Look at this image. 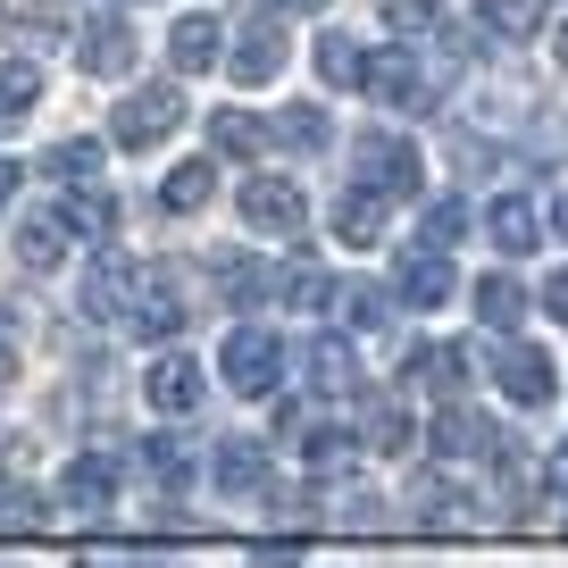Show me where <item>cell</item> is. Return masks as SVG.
Masks as SVG:
<instances>
[{"instance_id":"6da1fadb","label":"cell","mask_w":568,"mask_h":568,"mask_svg":"<svg viewBox=\"0 0 568 568\" xmlns=\"http://www.w3.org/2000/svg\"><path fill=\"white\" fill-rule=\"evenodd\" d=\"M276 510L293 518V527H376L385 501H376L368 477H310V485H293V494H276Z\"/></svg>"},{"instance_id":"7a4b0ae2","label":"cell","mask_w":568,"mask_h":568,"mask_svg":"<svg viewBox=\"0 0 568 568\" xmlns=\"http://www.w3.org/2000/svg\"><path fill=\"white\" fill-rule=\"evenodd\" d=\"M359 92H368L376 109H402V118H426V109L444 101L435 75H426V59H418V42H385V51H368V59H359Z\"/></svg>"},{"instance_id":"3957f363","label":"cell","mask_w":568,"mask_h":568,"mask_svg":"<svg viewBox=\"0 0 568 568\" xmlns=\"http://www.w3.org/2000/svg\"><path fill=\"white\" fill-rule=\"evenodd\" d=\"M352 160H359L352 184H368V193H385V201H418L426 193V151L409 134H393V125H359Z\"/></svg>"},{"instance_id":"277c9868","label":"cell","mask_w":568,"mask_h":568,"mask_svg":"<svg viewBox=\"0 0 568 568\" xmlns=\"http://www.w3.org/2000/svg\"><path fill=\"white\" fill-rule=\"evenodd\" d=\"M284 335L276 326H226V343H217V376H226L234 402H267V393L284 385Z\"/></svg>"},{"instance_id":"5b68a950","label":"cell","mask_w":568,"mask_h":568,"mask_svg":"<svg viewBox=\"0 0 568 568\" xmlns=\"http://www.w3.org/2000/svg\"><path fill=\"white\" fill-rule=\"evenodd\" d=\"M184 118H193V109H184L176 84H142V92H125V101L109 109V142H118V151H160Z\"/></svg>"},{"instance_id":"8992f818","label":"cell","mask_w":568,"mask_h":568,"mask_svg":"<svg viewBox=\"0 0 568 568\" xmlns=\"http://www.w3.org/2000/svg\"><path fill=\"white\" fill-rule=\"evenodd\" d=\"M485 368H494V393L510 409H544L551 393H560V359L544 352V343H518V335H501V352L485 359Z\"/></svg>"},{"instance_id":"52a82bcc","label":"cell","mask_w":568,"mask_h":568,"mask_svg":"<svg viewBox=\"0 0 568 568\" xmlns=\"http://www.w3.org/2000/svg\"><path fill=\"white\" fill-rule=\"evenodd\" d=\"M468 376H477V352H468V343H452V335H418V343L402 352V385H409V393L460 402V393H468Z\"/></svg>"},{"instance_id":"ba28073f","label":"cell","mask_w":568,"mask_h":568,"mask_svg":"<svg viewBox=\"0 0 568 568\" xmlns=\"http://www.w3.org/2000/svg\"><path fill=\"white\" fill-rule=\"evenodd\" d=\"M142 402L160 409V418H193V409L210 402V368H201L184 343H160V359L142 368Z\"/></svg>"},{"instance_id":"9c48e42d","label":"cell","mask_w":568,"mask_h":568,"mask_svg":"<svg viewBox=\"0 0 568 568\" xmlns=\"http://www.w3.org/2000/svg\"><path fill=\"white\" fill-rule=\"evenodd\" d=\"M234 217H243L251 234H302L310 226V193H302V176H243Z\"/></svg>"},{"instance_id":"30bf717a","label":"cell","mask_w":568,"mask_h":568,"mask_svg":"<svg viewBox=\"0 0 568 568\" xmlns=\"http://www.w3.org/2000/svg\"><path fill=\"white\" fill-rule=\"evenodd\" d=\"M142 276H151L142 260H125L118 243H101V251H92V267H84V293H75V310H84V318H118V326H125V310H134Z\"/></svg>"},{"instance_id":"8fae6325","label":"cell","mask_w":568,"mask_h":568,"mask_svg":"<svg viewBox=\"0 0 568 568\" xmlns=\"http://www.w3.org/2000/svg\"><path fill=\"white\" fill-rule=\"evenodd\" d=\"M426 444H435V460H494V452H510V435H501L485 409L444 402V409H435V426H426Z\"/></svg>"},{"instance_id":"7c38bea8","label":"cell","mask_w":568,"mask_h":568,"mask_svg":"<svg viewBox=\"0 0 568 568\" xmlns=\"http://www.w3.org/2000/svg\"><path fill=\"white\" fill-rule=\"evenodd\" d=\"M210 485L226 501H251V494H276V452L260 444V435H226V444L210 452Z\"/></svg>"},{"instance_id":"4fadbf2b","label":"cell","mask_w":568,"mask_h":568,"mask_svg":"<svg viewBox=\"0 0 568 568\" xmlns=\"http://www.w3.org/2000/svg\"><path fill=\"white\" fill-rule=\"evenodd\" d=\"M393 293H402V310H444V302H460V267H452V251L409 243L402 260H393Z\"/></svg>"},{"instance_id":"5bb4252c","label":"cell","mask_w":568,"mask_h":568,"mask_svg":"<svg viewBox=\"0 0 568 568\" xmlns=\"http://www.w3.org/2000/svg\"><path fill=\"white\" fill-rule=\"evenodd\" d=\"M302 376H310V393H326V402H368V376H359V335H318V343H302Z\"/></svg>"},{"instance_id":"9a60e30c","label":"cell","mask_w":568,"mask_h":568,"mask_svg":"<svg viewBox=\"0 0 568 568\" xmlns=\"http://www.w3.org/2000/svg\"><path fill=\"white\" fill-rule=\"evenodd\" d=\"M284 59H293V34H284L276 18H260V26H243V34L226 42V84L260 92V84H276V75H284Z\"/></svg>"},{"instance_id":"2e32d148","label":"cell","mask_w":568,"mask_h":568,"mask_svg":"<svg viewBox=\"0 0 568 568\" xmlns=\"http://www.w3.org/2000/svg\"><path fill=\"white\" fill-rule=\"evenodd\" d=\"M134 59H142V34L109 9V18H84V34H75V68L84 75H101V84H118V75H134Z\"/></svg>"},{"instance_id":"e0dca14e","label":"cell","mask_w":568,"mask_h":568,"mask_svg":"<svg viewBox=\"0 0 568 568\" xmlns=\"http://www.w3.org/2000/svg\"><path fill=\"white\" fill-rule=\"evenodd\" d=\"M535 494H544V485H535V460L527 452H494V460H485V518H501V527H518V518H535Z\"/></svg>"},{"instance_id":"ac0fdd59","label":"cell","mask_w":568,"mask_h":568,"mask_svg":"<svg viewBox=\"0 0 568 568\" xmlns=\"http://www.w3.org/2000/svg\"><path fill=\"white\" fill-rule=\"evenodd\" d=\"M409 518L418 527H485V501H468V485L452 468H418L409 477Z\"/></svg>"},{"instance_id":"d6986e66","label":"cell","mask_w":568,"mask_h":568,"mask_svg":"<svg viewBox=\"0 0 568 568\" xmlns=\"http://www.w3.org/2000/svg\"><path fill=\"white\" fill-rule=\"evenodd\" d=\"M226 18H210V9H184L176 26H168V68L176 75H210V68H226Z\"/></svg>"},{"instance_id":"ffe728a7","label":"cell","mask_w":568,"mask_h":568,"mask_svg":"<svg viewBox=\"0 0 568 568\" xmlns=\"http://www.w3.org/2000/svg\"><path fill=\"white\" fill-rule=\"evenodd\" d=\"M544 226H551V217H535L527 193H494V201H485V217H477V234L501 251V260H527V251L544 243Z\"/></svg>"},{"instance_id":"44dd1931","label":"cell","mask_w":568,"mask_h":568,"mask_svg":"<svg viewBox=\"0 0 568 568\" xmlns=\"http://www.w3.org/2000/svg\"><path fill=\"white\" fill-rule=\"evenodd\" d=\"M468 310H477L485 335H518V326H527V310H535V293L510 276V267H485V276L468 284Z\"/></svg>"},{"instance_id":"7402d4cb","label":"cell","mask_w":568,"mask_h":568,"mask_svg":"<svg viewBox=\"0 0 568 568\" xmlns=\"http://www.w3.org/2000/svg\"><path fill=\"white\" fill-rule=\"evenodd\" d=\"M276 435H284V444H302V460H318V468H335V460H352V452H359V426H335V418L293 409V402H284Z\"/></svg>"},{"instance_id":"603a6c76","label":"cell","mask_w":568,"mask_h":568,"mask_svg":"<svg viewBox=\"0 0 568 568\" xmlns=\"http://www.w3.org/2000/svg\"><path fill=\"white\" fill-rule=\"evenodd\" d=\"M184 318H193V302H184L176 284H168V276H142V293H134V310H125V326H134L142 343H176Z\"/></svg>"},{"instance_id":"cb8c5ba5","label":"cell","mask_w":568,"mask_h":568,"mask_svg":"<svg viewBox=\"0 0 568 568\" xmlns=\"http://www.w3.org/2000/svg\"><path fill=\"white\" fill-rule=\"evenodd\" d=\"M59 226L75 234V243H118V193L109 184H68V201H59Z\"/></svg>"},{"instance_id":"d4e9b609","label":"cell","mask_w":568,"mask_h":568,"mask_svg":"<svg viewBox=\"0 0 568 568\" xmlns=\"http://www.w3.org/2000/svg\"><path fill=\"white\" fill-rule=\"evenodd\" d=\"M267 125H276V151H293V160L335 151V118H326V101H284Z\"/></svg>"},{"instance_id":"484cf974","label":"cell","mask_w":568,"mask_h":568,"mask_svg":"<svg viewBox=\"0 0 568 568\" xmlns=\"http://www.w3.org/2000/svg\"><path fill=\"white\" fill-rule=\"evenodd\" d=\"M59 501H68V510H92V518H101L109 501H118V460H109V452H75L68 477H59Z\"/></svg>"},{"instance_id":"4316f807","label":"cell","mask_w":568,"mask_h":568,"mask_svg":"<svg viewBox=\"0 0 568 568\" xmlns=\"http://www.w3.org/2000/svg\"><path fill=\"white\" fill-rule=\"evenodd\" d=\"M210 151L217 160H267V151H276V125L251 118V109H217L210 118Z\"/></svg>"},{"instance_id":"83f0119b","label":"cell","mask_w":568,"mask_h":568,"mask_svg":"<svg viewBox=\"0 0 568 568\" xmlns=\"http://www.w3.org/2000/svg\"><path fill=\"white\" fill-rule=\"evenodd\" d=\"M385 210H393L385 193L352 184V193L335 201V243H352V251H376V243H385Z\"/></svg>"},{"instance_id":"f1b7e54d","label":"cell","mask_w":568,"mask_h":568,"mask_svg":"<svg viewBox=\"0 0 568 568\" xmlns=\"http://www.w3.org/2000/svg\"><path fill=\"white\" fill-rule=\"evenodd\" d=\"M210 193H217V160H176L160 176V210L168 217H201V210H210Z\"/></svg>"},{"instance_id":"f546056e","label":"cell","mask_w":568,"mask_h":568,"mask_svg":"<svg viewBox=\"0 0 568 568\" xmlns=\"http://www.w3.org/2000/svg\"><path fill=\"white\" fill-rule=\"evenodd\" d=\"M142 477L160 485V501H184V485H193V460H184V435H176V426L142 435Z\"/></svg>"},{"instance_id":"4dcf8cb0","label":"cell","mask_w":568,"mask_h":568,"mask_svg":"<svg viewBox=\"0 0 568 568\" xmlns=\"http://www.w3.org/2000/svg\"><path fill=\"white\" fill-rule=\"evenodd\" d=\"M68 243H75V234L59 226V210L26 217V226H18V276H51V267L68 260Z\"/></svg>"},{"instance_id":"1f68e13d","label":"cell","mask_w":568,"mask_h":568,"mask_svg":"<svg viewBox=\"0 0 568 568\" xmlns=\"http://www.w3.org/2000/svg\"><path fill=\"white\" fill-rule=\"evenodd\" d=\"M335 310H343V335H385L393 310H402V293H393V284H343Z\"/></svg>"},{"instance_id":"d6a6232c","label":"cell","mask_w":568,"mask_h":568,"mask_svg":"<svg viewBox=\"0 0 568 568\" xmlns=\"http://www.w3.org/2000/svg\"><path fill=\"white\" fill-rule=\"evenodd\" d=\"M368 452H385V460H402L409 444H418V418H409V402H393V393H368Z\"/></svg>"},{"instance_id":"836d02e7","label":"cell","mask_w":568,"mask_h":568,"mask_svg":"<svg viewBox=\"0 0 568 568\" xmlns=\"http://www.w3.org/2000/svg\"><path fill=\"white\" fill-rule=\"evenodd\" d=\"M544 18H551V0H477V26L494 42H527V34H544Z\"/></svg>"},{"instance_id":"e575fe53","label":"cell","mask_w":568,"mask_h":568,"mask_svg":"<svg viewBox=\"0 0 568 568\" xmlns=\"http://www.w3.org/2000/svg\"><path fill=\"white\" fill-rule=\"evenodd\" d=\"M42 176L51 184H101V142H84V134H68V142H51V151H42Z\"/></svg>"},{"instance_id":"d590c367","label":"cell","mask_w":568,"mask_h":568,"mask_svg":"<svg viewBox=\"0 0 568 568\" xmlns=\"http://www.w3.org/2000/svg\"><path fill=\"white\" fill-rule=\"evenodd\" d=\"M335 293H343V284L326 276V267H310V260L276 267V302H284V310H326V302H335Z\"/></svg>"},{"instance_id":"8d00e7d4","label":"cell","mask_w":568,"mask_h":568,"mask_svg":"<svg viewBox=\"0 0 568 568\" xmlns=\"http://www.w3.org/2000/svg\"><path fill=\"white\" fill-rule=\"evenodd\" d=\"M217 293H226V310H251V302H276V276L234 251V260H217Z\"/></svg>"},{"instance_id":"74e56055","label":"cell","mask_w":568,"mask_h":568,"mask_svg":"<svg viewBox=\"0 0 568 568\" xmlns=\"http://www.w3.org/2000/svg\"><path fill=\"white\" fill-rule=\"evenodd\" d=\"M34 109H42V75H34V59L0 68V134H9V125H26Z\"/></svg>"},{"instance_id":"f35d334b","label":"cell","mask_w":568,"mask_h":568,"mask_svg":"<svg viewBox=\"0 0 568 568\" xmlns=\"http://www.w3.org/2000/svg\"><path fill=\"white\" fill-rule=\"evenodd\" d=\"M460 234H468V201L460 193H435V201H426V217H418V243L426 251H452Z\"/></svg>"},{"instance_id":"ab89813d","label":"cell","mask_w":568,"mask_h":568,"mask_svg":"<svg viewBox=\"0 0 568 568\" xmlns=\"http://www.w3.org/2000/svg\"><path fill=\"white\" fill-rule=\"evenodd\" d=\"M310 59H318V75H326L335 92H352V84H359V59H368V51H359L352 34H335V26H326V34H318V51H310Z\"/></svg>"},{"instance_id":"60d3db41","label":"cell","mask_w":568,"mask_h":568,"mask_svg":"<svg viewBox=\"0 0 568 568\" xmlns=\"http://www.w3.org/2000/svg\"><path fill=\"white\" fill-rule=\"evenodd\" d=\"M376 18H385L402 42H418V34H435V26H444V0H376Z\"/></svg>"},{"instance_id":"b9f144b4","label":"cell","mask_w":568,"mask_h":568,"mask_svg":"<svg viewBox=\"0 0 568 568\" xmlns=\"http://www.w3.org/2000/svg\"><path fill=\"white\" fill-rule=\"evenodd\" d=\"M0 527L9 535H34V527H51V494H34V485H0Z\"/></svg>"},{"instance_id":"7bdbcfd3","label":"cell","mask_w":568,"mask_h":568,"mask_svg":"<svg viewBox=\"0 0 568 568\" xmlns=\"http://www.w3.org/2000/svg\"><path fill=\"white\" fill-rule=\"evenodd\" d=\"M535 310H544L551 326H568V267H551V276H544V293H535Z\"/></svg>"},{"instance_id":"ee69618b","label":"cell","mask_w":568,"mask_h":568,"mask_svg":"<svg viewBox=\"0 0 568 568\" xmlns=\"http://www.w3.org/2000/svg\"><path fill=\"white\" fill-rule=\"evenodd\" d=\"M302 560V544H284V535H267V544H251V568H293Z\"/></svg>"},{"instance_id":"f6af8a7d","label":"cell","mask_w":568,"mask_h":568,"mask_svg":"<svg viewBox=\"0 0 568 568\" xmlns=\"http://www.w3.org/2000/svg\"><path fill=\"white\" fill-rule=\"evenodd\" d=\"M18 460H26V426H0V477H9Z\"/></svg>"},{"instance_id":"bcb514c9","label":"cell","mask_w":568,"mask_h":568,"mask_svg":"<svg viewBox=\"0 0 568 568\" xmlns=\"http://www.w3.org/2000/svg\"><path fill=\"white\" fill-rule=\"evenodd\" d=\"M18 359H26V352H18V335H9V326H0V393L18 385Z\"/></svg>"},{"instance_id":"7dc6e473","label":"cell","mask_w":568,"mask_h":568,"mask_svg":"<svg viewBox=\"0 0 568 568\" xmlns=\"http://www.w3.org/2000/svg\"><path fill=\"white\" fill-rule=\"evenodd\" d=\"M18 184H26V160H0V210L18 201Z\"/></svg>"},{"instance_id":"c3c4849f","label":"cell","mask_w":568,"mask_h":568,"mask_svg":"<svg viewBox=\"0 0 568 568\" xmlns=\"http://www.w3.org/2000/svg\"><path fill=\"white\" fill-rule=\"evenodd\" d=\"M544 217H551V234H560V243H568V184H560V193H551V210H544Z\"/></svg>"},{"instance_id":"681fc988","label":"cell","mask_w":568,"mask_h":568,"mask_svg":"<svg viewBox=\"0 0 568 568\" xmlns=\"http://www.w3.org/2000/svg\"><path fill=\"white\" fill-rule=\"evenodd\" d=\"M267 9H293V18H318L326 0H267Z\"/></svg>"},{"instance_id":"f907efd6","label":"cell","mask_w":568,"mask_h":568,"mask_svg":"<svg viewBox=\"0 0 568 568\" xmlns=\"http://www.w3.org/2000/svg\"><path fill=\"white\" fill-rule=\"evenodd\" d=\"M551 477H560V485H568V435H560V452H551Z\"/></svg>"},{"instance_id":"816d5d0a","label":"cell","mask_w":568,"mask_h":568,"mask_svg":"<svg viewBox=\"0 0 568 568\" xmlns=\"http://www.w3.org/2000/svg\"><path fill=\"white\" fill-rule=\"evenodd\" d=\"M551 59H560V68H568V18H560V34H551Z\"/></svg>"}]
</instances>
